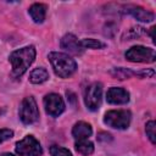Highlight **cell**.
Here are the masks:
<instances>
[{"instance_id": "obj_11", "label": "cell", "mask_w": 156, "mask_h": 156, "mask_svg": "<svg viewBox=\"0 0 156 156\" xmlns=\"http://www.w3.org/2000/svg\"><path fill=\"white\" fill-rule=\"evenodd\" d=\"M124 12L132 15L134 18H136L138 21H141V22H151L154 21L155 18V15L140 6H133V5H128L126 6V10Z\"/></svg>"}, {"instance_id": "obj_19", "label": "cell", "mask_w": 156, "mask_h": 156, "mask_svg": "<svg viewBox=\"0 0 156 156\" xmlns=\"http://www.w3.org/2000/svg\"><path fill=\"white\" fill-rule=\"evenodd\" d=\"M50 155L51 156H72V154L68 149L60 147L57 145H52L50 147Z\"/></svg>"}, {"instance_id": "obj_17", "label": "cell", "mask_w": 156, "mask_h": 156, "mask_svg": "<svg viewBox=\"0 0 156 156\" xmlns=\"http://www.w3.org/2000/svg\"><path fill=\"white\" fill-rule=\"evenodd\" d=\"M80 44L83 48H89V49H101L105 46V44H102L96 39H83Z\"/></svg>"}, {"instance_id": "obj_9", "label": "cell", "mask_w": 156, "mask_h": 156, "mask_svg": "<svg viewBox=\"0 0 156 156\" xmlns=\"http://www.w3.org/2000/svg\"><path fill=\"white\" fill-rule=\"evenodd\" d=\"M106 100L108 104L123 105L129 101V93L123 88H110L106 94Z\"/></svg>"}, {"instance_id": "obj_14", "label": "cell", "mask_w": 156, "mask_h": 156, "mask_svg": "<svg viewBox=\"0 0 156 156\" xmlns=\"http://www.w3.org/2000/svg\"><path fill=\"white\" fill-rule=\"evenodd\" d=\"M48 79H49V73L43 67H39V68L33 69L32 73L29 74V80L33 84H40V83H44Z\"/></svg>"}, {"instance_id": "obj_10", "label": "cell", "mask_w": 156, "mask_h": 156, "mask_svg": "<svg viewBox=\"0 0 156 156\" xmlns=\"http://www.w3.org/2000/svg\"><path fill=\"white\" fill-rule=\"evenodd\" d=\"M61 48L67 50L68 52L73 54V55H80L83 52V46L80 44V41L76 38V35L73 34H66L63 35V38L61 39Z\"/></svg>"}, {"instance_id": "obj_7", "label": "cell", "mask_w": 156, "mask_h": 156, "mask_svg": "<svg viewBox=\"0 0 156 156\" xmlns=\"http://www.w3.org/2000/svg\"><path fill=\"white\" fill-rule=\"evenodd\" d=\"M101 96H102V85L100 83H91L85 88L84 91L85 106L91 111H96L101 105Z\"/></svg>"}, {"instance_id": "obj_2", "label": "cell", "mask_w": 156, "mask_h": 156, "mask_svg": "<svg viewBox=\"0 0 156 156\" xmlns=\"http://www.w3.org/2000/svg\"><path fill=\"white\" fill-rule=\"evenodd\" d=\"M49 61L55 71V73L61 78H67L72 76L77 69L76 61L63 52H50Z\"/></svg>"}, {"instance_id": "obj_5", "label": "cell", "mask_w": 156, "mask_h": 156, "mask_svg": "<svg viewBox=\"0 0 156 156\" xmlns=\"http://www.w3.org/2000/svg\"><path fill=\"white\" fill-rule=\"evenodd\" d=\"M16 152L21 156H39L43 154V149L33 135H27L16 143Z\"/></svg>"}, {"instance_id": "obj_12", "label": "cell", "mask_w": 156, "mask_h": 156, "mask_svg": "<svg viewBox=\"0 0 156 156\" xmlns=\"http://www.w3.org/2000/svg\"><path fill=\"white\" fill-rule=\"evenodd\" d=\"M91 133H93L91 126L87 122H78L74 124V127L72 129V135L74 136L76 140L88 139L91 135Z\"/></svg>"}, {"instance_id": "obj_1", "label": "cell", "mask_w": 156, "mask_h": 156, "mask_svg": "<svg viewBox=\"0 0 156 156\" xmlns=\"http://www.w3.org/2000/svg\"><path fill=\"white\" fill-rule=\"evenodd\" d=\"M35 58V49L34 46H24L13 51L10 55V62L12 65V76L21 77L27 68L33 63Z\"/></svg>"}, {"instance_id": "obj_6", "label": "cell", "mask_w": 156, "mask_h": 156, "mask_svg": "<svg viewBox=\"0 0 156 156\" xmlns=\"http://www.w3.org/2000/svg\"><path fill=\"white\" fill-rule=\"evenodd\" d=\"M126 58L132 62H154L156 58L155 50L151 48L135 45L126 52Z\"/></svg>"}, {"instance_id": "obj_20", "label": "cell", "mask_w": 156, "mask_h": 156, "mask_svg": "<svg viewBox=\"0 0 156 156\" xmlns=\"http://www.w3.org/2000/svg\"><path fill=\"white\" fill-rule=\"evenodd\" d=\"M13 136V132L11 129H0V144L5 140H9Z\"/></svg>"}, {"instance_id": "obj_13", "label": "cell", "mask_w": 156, "mask_h": 156, "mask_svg": "<svg viewBox=\"0 0 156 156\" xmlns=\"http://www.w3.org/2000/svg\"><path fill=\"white\" fill-rule=\"evenodd\" d=\"M32 20L35 23H41L45 20V13H46V6L44 4H33L29 10H28Z\"/></svg>"}, {"instance_id": "obj_3", "label": "cell", "mask_w": 156, "mask_h": 156, "mask_svg": "<svg viewBox=\"0 0 156 156\" xmlns=\"http://www.w3.org/2000/svg\"><path fill=\"white\" fill-rule=\"evenodd\" d=\"M130 112L127 110H112L107 111L104 117V122L116 129H126L130 123Z\"/></svg>"}, {"instance_id": "obj_15", "label": "cell", "mask_w": 156, "mask_h": 156, "mask_svg": "<svg viewBox=\"0 0 156 156\" xmlns=\"http://www.w3.org/2000/svg\"><path fill=\"white\" fill-rule=\"evenodd\" d=\"M76 150L84 155V156H88V155H91L94 152V144L91 141H89L88 139H83V140H77L76 141Z\"/></svg>"}, {"instance_id": "obj_8", "label": "cell", "mask_w": 156, "mask_h": 156, "mask_svg": "<svg viewBox=\"0 0 156 156\" xmlns=\"http://www.w3.org/2000/svg\"><path fill=\"white\" fill-rule=\"evenodd\" d=\"M44 107L48 115L52 117L60 116L65 110V102L58 94L51 93L44 98Z\"/></svg>"}, {"instance_id": "obj_4", "label": "cell", "mask_w": 156, "mask_h": 156, "mask_svg": "<svg viewBox=\"0 0 156 156\" xmlns=\"http://www.w3.org/2000/svg\"><path fill=\"white\" fill-rule=\"evenodd\" d=\"M39 117L38 105L33 96H27L23 99L20 107V118L24 124L34 123Z\"/></svg>"}, {"instance_id": "obj_21", "label": "cell", "mask_w": 156, "mask_h": 156, "mask_svg": "<svg viewBox=\"0 0 156 156\" xmlns=\"http://www.w3.org/2000/svg\"><path fill=\"white\" fill-rule=\"evenodd\" d=\"M0 156H13L12 154H10V152H4V154H1Z\"/></svg>"}, {"instance_id": "obj_18", "label": "cell", "mask_w": 156, "mask_h": 156, "mask_svg": "<svg viewBox=\"0 0 156 156\" xmlns=\"http://www.w3.org/2000/svg\"><path fill=\"white\" fill-rule=\"evenodd\" d=\"M155 129H156V124H155L154 121H150V122L146 123V128H145L146 135L149 136V139H150V141L152 144H156V133H155Z\"/></svg>"}, {"instance_id": "obj_16", "label": "cell", "mask_w": 156, "mask_h": 156, "mask_svg": "<svg viewBox=\"0 0 156 156\" xmlns=\"http://www.w3.org/2000/svg\"><path fill=\"white\" fill-rule=\"evenodd\" d=\"M112 74L118 79H126V78H129L130 76H136V72H132L126 68H115L112 71Z\"/></svg>"}]
</instances>
